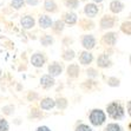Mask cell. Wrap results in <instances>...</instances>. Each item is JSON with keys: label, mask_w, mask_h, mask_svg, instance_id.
Here are the masks:
<instances>
[{"label": "cell", "mask_w": 131, "mask_h": 131, "mask_svg": "<svg viewBox=\"0 0 131 131\" xmlns=\"http://www.w3.org/2000/svg\"><path fill=\"white\" fill-rule=\"evenodd\" d=\"M106 111H107V115L112 119H122L124 117V109H123L122 104H119L118 102H112L110 103L106 107Z\"/></svg>", "instance_id": "cell-1"}, {"label": "cell", "mask_w": 131, "mask_h": 131, "mask_svg": "<svg viewBox=\"0 0 131 131\" xmlns=\"http://www.w3.org/2000/svg\"><path fill=\"white\" fill-rule=\"evenodd\" d=\"M106 119V115L103 110L101 109H95L92 110L91 113H90V122L92 125L95 126H101Z\"/></svg>", "instance_id": "cell-2"}, {"label": "cell", "mask_w": 131, "mask_h": 131, "mask_svg": "<svg viewBox=\"0 0 131 131\" xmlns=\"http://www.w3.org/2000/svg\"><path fill=\"white\" fill-rule=\"evenodd\" d=\"M82 45L86 50H92L96 46V38L92 34H85L82 38Z\"/></svg>", "instance_id": "cell-3"}, {"label": "cell", "mask_w": 131, "mask_h": 131, "mask_svg": "<svg viewBox=\"0 0 131 131\" xmlns=\"http://www.w3.org/2000/svg\"><path fill=\"white\" fill-rule=\"evenodd\" d=\"M98 12H99V8L96 4H86L84 7V13L89 18H95L98 14Z\"/></svg>", "instance_id": "cell-4"}, {"label": "cell", "mask_w": 131, "mask_h": 131, "mask_svg": "<svg viewBox=\"0 0 131 131\" xmlns=\"http://www.w3.org/2000/svg\"><path fill=\"white\" fill-rule=\"evenodd\" d=\"M31 63L32 65L36 67H41L44 64H45V57H44L43 53H34L32 56V58H31Z\"/></svg>", "instance_id": "cell-5"}, {"label": "cell", "mask_w": 131, "mask_h": 131, "mask_svg": "<svg viewBox=\"0 0 131 131\" xmlns=\"http://www.w3.org/2000/svg\"><path fill=\"white\" fill-rule=\"evenodd\" d=\"M63 72V67H61V65L59 64V63H52L51 65L49 66V73L51 77H58L60 73Z\"/></svg>", "instance_id": "cell-6"}, {"label": "cell", "mask_w": 131, "mask_h": 131, "mask_svg": "<svg viewBox=\"0 0 131 131\" xmlns=\"http://www.w3.org/2000/svg\"><path fill=\"white\" fill-rule=\"evenodd\" d=\"M54 78L51 77L50 74H44L41 78H40V85L43 86L44 89H50L54 85Z\"/></svg>", "instance_id": "cell-7"}, {"label": "cell", "mask_w": 131, "mask_h": 131, "mask_svg": "<svg viewBox=\"0 0 131 131\" xmlns=\"http://www.w3.org/2000/svg\"><path fill=\"white\" fill-rule=\"evenodd\" d=\"M115 26V18L110 17V15H104L101 20V28L106 30V28H111Z\"/></svg>", "instance_id": "cell-8"}, {"label": "cell", "mask_w": 131, "mask_h": 131, "mask_svg": "<svg viewBox=\"0 0 131 131\" xmlns=\"http://www.w3.org/2000/svg\"><path fill=\"white\" fill-rule=\"evenodd\" d=\"M124 9V4L122 1H119V0H113L110 3V11L115 14L117 13H121Z\"/></svg>", "instance_id": "cell-9"}, {"label": "cell", "mask_w": 131, "mask_h": 131, "mask_svg": "<svg viewBox=\"0 0 131 131\" xmlns=\"http://www.w3.org/2000/svg\"><path fill=\"white\" fill-rule=\"evenodd\" d=\"M20 24H21V26L24 28L30 30V28H32L34 26L36 21H34L33 17H31V15H25V17L21 18V20H20Z\"/></svg>", "instance_id": "cell-10"}, {"label": "cell", "mask_w": 131, "mask_h": 131, "mask_svg": "<svg viewBox=\"0 0 131 131\" xmlns=\"http://www.w3.org/2000/svg\"><path fill=\"white\" fill-rule=\"evenodd\" d=\"M92 60H93V56L92 53H90L89 51H84L80 53V57H79V61L82 65H89L91 64Z\"/></svg>", "instance_id": "cell-11"}, {"label": "cell", "mask_w": 131, "mask_h": 131, "mask_svg": "<svg viewBox=\"0 0 131 131\" xmlns=\"http://www.w3.org/2000/svg\"><path fill=\"white\" fill-rule=\"evenodd\" d=\"M103 41L109 46H113L117 41V33H115V32H109V33L104 34Z\"/></svg>", "instance_id": "cell-12"}, {"label": "cell", "mask_w": 131, "mask_h": 131, "mask_svg": "<svg viewBox=\"0 0 131 131\" xmlns=\"http://www.w3.org/2000/svg\"><path fill=\"white\" fill-rule=\"evenodd\" d=\"M97 64L102 69H106V67L111 66V60H110L107 54H101L97 59Z\"/></svg>", "instance_id": "cell-13"}, {"label": "cell", "mask_w": 131, "mask_h": 131, "mask_svg": "<svg viewBox=\"0 0 131 131\" xmlns=\"http://www.w3.org/2000/svg\"><path fill=\"white\" fill-rule=\"evenodd\" d=\"M52 24H53V21H52L51 17H49V15H41L39 18V25L41 28H49L52 26Z\"/></svg>", "instance_id": "cell-14"}, {"label": "cell", "mask_w": 131, "mask_h": 131, "mask_svg": "<svg viewBox=\"0 0 131 131\" xmlns=\"http://www.w3.org/2000/svg\"><path fill=\"white\" fill-rule=\"evenodd\" d=\"M56 106V103L52 98H44L43 101L40 102V107L43 110H51Z\"/></svg>", "instance_id": "cell-15"}, {"label": "cell", "mask_w": 131, "mask_h": 131, "mask_svg": "<svg viewBox=\"0 0 131 131\" xmlns=\"http://www.w3.org/2000/svg\"><path fill=\"white\" fill-rule=\"evenodd\" d=\"M79 66L78 64H71L70 66L67 67V74L69 77L71 78H77V77L79 76Z\"/></svg>", "instance_id": "cell-16"}, {"label": "cell", "mask_w": 131, "mask_h": 131, "mask_svg": "<svg viewBox=\"0 0 131 131\" xmlns=\"http://www.w3.org/2000/svg\"><path fill=\"white\" fill-rule=\"evenodd\" d=\"M64 21L69 25H74L77 23V14L73 12H67L64 14Z\"/></svg>", "instance_id": "cell-17"}, {"label": "cell", "mask_w": 131, "mask_h": 131, "mask_svg": "<svg viewBox=\"0 0 131 131\" xmlns=\"http://www.w3.org/2000/svg\"><path fill=\"white\" fill-rule=\"evenodd\" d=\"M44 7L47 12H56L57 11V4L54 3V0H46L44 4Z\"/></svg>", "instance_id": "cell-18"}, {"label": "cell", "mask_w": 131, "mask_h": 131, "mask_svg": "<svg viewBox=\"0 0 131 131\" xmlns=\"http://www.w3.org/2000/svg\"><path fill=\"white\" fill-rule=\"evenodd\" d=\"M40 43H41V45H44V46H50L53 44V38H52V36H50V34H45V36L41 37Z\"/></svg>", "instance_id": "cell-19"}, {"label": "cell", "mask_w": 131, "mask_h": 131, "mask_svg": "<svg viewBox=\"0 0 131 131\" xmlns=\"http://www.w3.org/2000/svg\"><path fill=\"white\" fill-rule=\"evenodd\" d=\"M51 27L53 28L54 32L59 33V32H61V31L64 30V21H61V20H57V21H54L53 24H52Z\"/></svg>", "instance_id": "cell-20"}, {"label": "cell", "mask_w": 131, "mask_h": 131, "mask_svg": "<svg viewBox=\"0 0 131 131\" xmlns=\"http://www.w3.org/2000/svg\"><path fill=\"white\" fill-rule=\"evenodd\" d=\"M105 131H124V130L117 123H110V124H107L106 128H105Z\"/></svg>", "instance_id": "cell-21"}, {"label": "cell", "mask_w": 131, "mask_h": 131, "mask_svg": "<svg viewBox=\"0 0 131 131\" xmlns=\"http://www.w3.org/2000/svg\"><path fill=\"white\" fill-rule=\"evenodd\" d=\"M64 4L66 7L74 9L79 6V0H64Z\"/></svg>", "instance_id": "cell-22"}, {"label": "cell", "mask_w": 131, "mask_h": 131, "mask_svg": "<svg viewBox=\"0 0 131 131\" xmlns=\"http://www.w3.org/2000/svg\"><path fill=\"white\" fill-rule=\"evenodd\" d=\"M54 103H56V106L58 107V109H60V110L65 109V107L67 106V101L65 99V98H58Z\"/></svg>", "instance_id": "cell-23"}, {"label": "cell", "mask_w": 131, "mask_h": 131, "mask_svg": "<svg viewBox=\"0 0 131 131\" xmlns=\"http://www.w3.org/2000/svg\"><path fill=\"white\" fill-rule=\"evenodd\" d=\"M63 58H64V60H72L74 58V51L73 50H66L63 54Z\"/></svg>", "instance_id": "cell-24"}, {"label": "cell", "mask_w": 131, "mask_h": 131, "mask_svg": "<svg viewBox=\"0 0 131 131\" xmlns=\"http://www.w3.org/2000/svg\"><path fill=\"white\" fill-rule=\"evenodd\" d=\"M24 4H25V0H12V1H11L12 7L15 8V9L21 8V7L24 6Z\"/></svg>", "instance_id": "cell-25"}, {"label": "cell", "mask_w": 131, "mask_h": 131, "mask_svg": "<svg viewBox=\"0 0 131 131\" xmlns=\"http://www.w3.org/2000/svg\"><path fill=\"white\" fill-rule=\"evenodd\" d=\"M8 129H9V125L6 119L0 118V131H8Z\"/></svg>", "instance_id": "cell-26"}, {"label": "cell", "mask_w": 131, "mask_h": 131, "mask_svg": "<svg viewBox=\"0 0 131 131\" xmlns=\"http://www.w3.org/2000/svg\"><path fill=\"white\" fill-rule=\"evenodd\" d=\"M76 131H93L92 130L89 125H86V124H80V125H78L77 126V129H76Z\"/></svg>", "instance_id": "cell-27"}, {"label": "cell", "mask_w": 131, "mask_h": 131, "mask_svg": "<svg viewBox=\"0 0 131 131\" xmlns=\"http://www.w3.org/2000/svg\"><path fill=\"white\" fill-rule=\"evenodd\" d=\"M107 84H109L110 86H118L119 85V79H117V78H115V77L109 78V79H107Z\"/></svg>", "instance_id": "cell-28"}, {"label": "cell", "mask_w": 131, "mask_h": 131, "mask_svg": "<svg viewBox=\"0 0 131 131\" xmlns=\"http://www.w3.org/2000/svg\"><path fill=\"white\" fill-rule=\"evenodd\" d=\"M122 30H123V32H124V33H126L129 36V34L131 33V31H130V21L124 23V24H123V26H122Z\"/></svg>", "instance_id": "cell-29"}, {"label": "cell", "mask_w": 131, "mask_h": 131, "mask_svg": "<svg viewBox=\"0 0 131 131\" xmlns=\"http://www.w3.org/2000/svg\"><path fill=\"white\" fill-rule=\"evenodd\" d=\"M13 111H14V106H12V105H8V106H4L3 107V112L6 113V115H11Z\"/></svg>", "instance_id": "cell-30"}, {"label": "cell", "mask_w": 131, "mask_h": 131, "mask_svg": "<svg viewBox=\"0 0 131 131\" xmlns=\"http://www.w3.org/2000/svg\"><path fill=\"white\" fill-rule=\"evenodd\" d=\"M86 73H88L89 77H92V78H95V77L98 76V72L95 70V69H89V70L86 71Z\"/></svg>", "instance_id": "cell-31"}, {"label": "cell", "mask_w": 131, "mask_h": 131, "mask_svg": "<svg viewBox=\"0 0 131 131\" xmlns=\"http://www.w3.org/2000/svg\"><path fill=\"white\" fill-rule=\"evenodd\" d=\"M26 3H27L30 6H37V5H38V0H26Z\"/></svg>", "instance_id": "cell-32"}, {"label": "cell", "mask_w": 131, "mask_h": 131, "mask_svg": "<svg viewBox=\"0 0 131 131\" xmlns=\"http://www.w3.org/2000/svg\"><path fill=\"white\" fill-rule=\"evenodd\" d=\"M37 131H51V130H50L49 126H46V125H43V126H39V128L37 129Z\"/></svg>", "instance_id": "cell-33"}, {"label": "cell", "mask_w": 131, "mask_h": 131, "mask_svg": "<svg viewBox=\"0 0 131 131\" xmlns=\"http://www.w3.org/2000/svg\"><path fill=\"white\" fill-rule=\"evenodd\" d=\"M93 1H95V3H97V4H101L103 0H93Z\"/></svg>", "instance_id": "cell-34"}, {"label": "cell", "mask_w": 131, "mask_h": 131, "mask_svg": "<svg viewBox=\"0 0 131 131\" xmlns=\"http://www.w3.org/2000/svg\"><path fill=\"white\" fill-rule=\"evenodd\" d=\"M128 112L130 113V103H128Z\"/></svg>", "instance_id": "cell-35"}]
</instances>
